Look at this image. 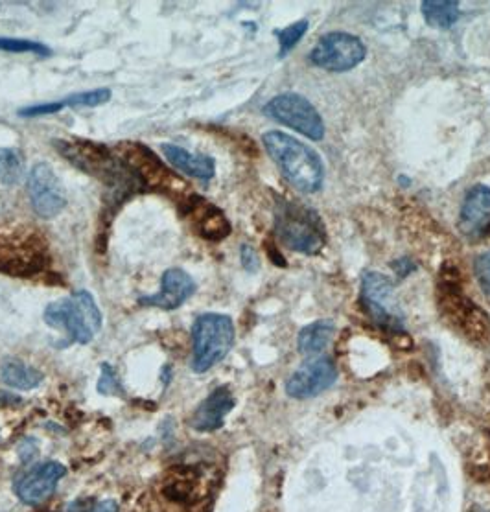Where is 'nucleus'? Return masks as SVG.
Wrapping results in <instances>:
<instances>
[{
	"instance_id": "1",
	"label": "nucleus",
	"mask_w": 490,
	"mask_h": 512,
	"mask_svg": "<svg viewBox=\"0 0 490 512\" xmlns=\"http://www.w3.org/2000/svg\"><path fill=\"white\" fill-rule=\"evenodd\" d=\"M262 142L282 175L304 194H314L325 183V164L310 146L282 131H269Z\"/></svg>"
},
{
	"instance_id": "2",
	"label": "nucleus",
	"mask_w": 490,
	"mask_h": 512,
	"mask_svg": "<svg viewBox=\"0 0 490 512\" xmlns=\"http://www.w3.org/2000/svg\"><path fill=\"white\" fill-rule=\"evenodd\" d=\"M45 323L69 336V343L89 345L102 330V312L87 290L74 291L70 297L48 304Z\"/></svg>"
},
{
	"instance_id": "3",
	"label": "nucleus",
	"mask_w": 490,
	"mask_h": 512,
	"mask_svg": "<svg viewBox=\"0 0 490 512\" xmlns=\"http://www.w3.org/2000/svg\"><path fill=\"white\" fill-rule=\"evenodd\" d=\"M275 233L280 242L303 255H315L327 244L321 218L293 201H280L275 210Z\"/></svg>"
},
{
	"instance_id": "4",
	"label": "nucleus",
	"mask_w": 490,
	"mask_h": 512,
	"mask_svg": "<svg viewBox=\"0 0 490 512\" xmlns=\"http://www.w3.org/2000/svg\"><path fill=\"white\" fill-rule=\"evenodd\" d=\"M234 336V323L229 315H199L192 326V371L207 373L216 363H220L229 354V350L233 349Z\"/></svg>"
},
{
	"instance_id": "5",
	"label": "nucleus",
	"mask_w": 490,
	"mask_h": 512,
	"mask_svg": "<svg viewBox=\"0 0 490 512\" xmlns=\"http://www.w3.org/2000/svg\"><path fill=\"white\" fill-rule=\"evenodd\" d=\"M118 157L137 175L142 188H152L164 194H183L188 185L157 157L152 148L140 142H122L115 148Z\"/></svg>"
},
{
	"instance_id": "6",
	"label": "nucleus",
	"mask_w": 490,
	"mask_h": 512,
	"mask_svg": "<svg viewBox=\"0 0 490 512\" xmlns=\"http://www.w3.org/2000/svg\"><path fill=\"white\" fill-rule=\"evenodd\" d=\"M362 304L376 325L391 334H402L404 314L398 308L395 286L382 273L369 271L362 279Z\"/></svg>"
},
{
	"instance_id": "7",
	"label": "nucleus",
	"mask_w": 490,
	"mask_h": 512,
	"mask_svg": "<svg viewBox=\"0 0 490 512\" xmlns=\"http://www.w3.org/2000/svg\"><path fill=\"white\" fill-rule=\"evenodd\" d=\"M439 306L446 323L454 326L465 338L474 343H483L490 338L489 315L478 304L472 303L463 293H459L457 284H444Z\"/></svg>"
},
{
	"instance_id": "8",
	"label": "nucleus",
	"mask_w": 490,
	"mask_h": 512,
	"mask_svg": "<svg viewBox=\"0 0 490 512\" xmlns=\"http://www.w3.org/2000/svg\"><path fill=\"white\" fill-rule=\"evenodd\" d=\"M264 115L282 126L303 133L310 140L325 137V122L319 111L304 96L295 93L279 94L264 105Z\"/></svg>"
},
{
	"instance_id": "9",
	"label": "nucleus",
	"mask_w": 490,
	"mask_h": 512,
	"mask_svg": "<svg viewBox=\"0 0 490 512\" xmlns=\"http://www.w3.org/2000/svg\"><path fill=\"white\" fill-rule=\"evenodd\" d=\"M367 48L362 39L347 32L323 35L310 52V61L319 69L330 72H347L362 63Z\"/></svg>"
},
{
	"instance_id": "10",
	"label": "nucleus",
	"mask_w": 490,
	"mask_h": 512,
	"mask_svg": "<svg viewBox=\"0 0 490 512\" xmlns=\"http://www.w3.org/2000/svg\"><path fill=\"white\" fill-rule=\"evenodd\" d=\"M47 266V245L39 236L0 238V271L10 277H34Z\"/></svg>"
},
{
	"instance_id": "11",
	"label": "nucleus",
	"mask_w": 490,
	"mask_h": 512,
	"mask_svg": "<svg viewBox=\"0 0 490 512\" xmlns=\"http://www.w3.org/2000/svg\"><path fill=\"white\" fill-rule=\"evenodd\" d=\"M28 196L35 214L52 220L67 207V194L54 168L48 163H37L28 174Z\"/></svg>"
},
{
	"instance_id": "12",
	"label": "nucleus",
	"mask_w": 490,
	"mask_h": 512,
	"mask_svg": "<svg viewBox=\"0 0 490 512\" xmlns=\"http://www.w3.org/2000/svg\"><path fill=\"white\" fill-rule=\"evenodd\" d=\"M65 476H67L65 466L58 461H45L24 470L23 474L15 479L13 490L24 505L35 507L47 501L56 492L59 481Z\"/></svg>"
},
{
	"instance_id": "13",
	"label": "nucleus",
	"mask_w": 490,
	"mask_h": 512,
	"mask_svg": "<svg viewBox=\"0 0 490 512\" xmlns=\"http://www.w3.org/2000/svg\"><path fill=\"white\" fill-rule=\"evenodd\" d=\"M338 380V369L330 358H312L303 363L286 382V393L292 398L306 400L321 395Z\"/></svg>"
},
{
	"instance_id": "14",
	"label": "nucleus",
	"mask_w": 490,
	"mask_h": 512,
	"mask_svg": "<svg viewBox=\"0 0 490 512\" xmlns=\"http://www.w3.org/2000/svg\"><path fill=\"white\" fill-rule=\"evenodd\" d=\"M459 231L461 234L478 242L490 234V188L478 185L472 187L463 199L459 212Z\"/></svg>"
},
{
	"instance_id": "15",
	"label": "nucleus",
	"mask_w": 490,
	"mask_h": 512,
	"mask_svg": "<svg viewBox=\"0 0 490 512\" xmlns=\"http://www.w3.org/2000/svg\"><path fill=\"white\" fill-rule=\"evenodd\" d=\"M185 216L192 225V229L209 242H222L233 229L223 210L214 207L207 199L199 196L188 199Z\"/></svg>"
},
{
	"instance_id": "16",
	"label": "nucleus",
	"mask_w": 490,
	"mask_h": 512,
	"mask_svg": "<svg viewBox=\"0 0 490 512\" xmlns=\"http://www.w3.org/2000/svg\"><path fill=\"white\" fill-rule=\"evenodd\" d=\"M196 291V282L183 269L172 268L164 271L161 291L139 299L142 306H152L161 310H177L187 303Z\"/></svg>"
},
{
	"instance_id": "17",
	"label": "nucleus",
	"mask_w": 490,
	"mask_h": 512,
	"mask_svg": "<svg viewBox=\"0 0 490 512\" xmlns=\"http://www.w3.org/2000/svg\"><path fill=\"white\" fill-rule=\"evenodd\" d=\"M233 393L229 387H218L210 393L198 409L194 411L190 426L201 433H210V431L220 430L225 422V417L234 409Z\"/></svg>"
},
{
	"instance_id": "18",
	"label": "nucleus",
	"mask_w": 490,
	"mask_h": 512,
	"mask_svg": "<svg viewBox=\"0 0 490 512\" xmlns=\"http://www.w3.org/2000/svg\"><path fill=\"white\" fill-rule=\"evenodd\" d=\"M161 152L164 153V157L170 161V164H174L177 170H181L183 174L190 175V177L209 181L216 174V163L209 155L188 152L185 148H181L177 144H170V142L161 144Z\"/></svg>"
},
{
	"instance_id": "19",
	"label": "nucleus",
	"mask_w": 490,
	"mask_h": 512,
	"mask_svg": "<svg viewBox=\"0 0 490 512\" xmlns=\"http://www.w3.org/2000/svg\"><path fill=\"white\" fill-rule=\"evenodd\" d=\"M334 332L336 325L330 319H321L312 325L304 326L297 338V349L304 356H317L327 349Z\"/></svg>"
},
{
	"instance_id": "20",
	"label": "nucleus",
	"mask_w": 490,
	"mask_h": 512,
	"mask_svg": "<svg viewBox=\"0 0 490 512\" xmlns=\"http://www.w3.org/2000/svg\"><path fill=\"white\" fill-rule=\"evenodd\" d=\"M0 376L10 387L21 389V391H32L45 380L41 371H37L35 367L21 360L6 361L0 369Z\"/></svg>"
},
{
	"instance_id": "21",
	"label": "nucleus",
	"mask_w": 490,
	"mask_h": 512,
	"mask_svg": "<svg viewBox=\"0 0 490 512\" xmlns=\"http://www.w3.org/2000/svg\"><path fill=\"white\" fill-rule=\"evenodd\" d=\"M422 15L430 26L444 30L452 28L459 21L461 10L459 2L455 0H426L422 2Z\"/></svg>"
},
{
	"instance_id": "22",
	"label": "nucleus",
	"mask_w": 490,
	"mask_h": 512,
	"mask_svg": "<svg viewBox=\"0 0 490 512\" xmlns=\"http://www.w3.org/2000/svg\"><path fill=\"white\" fill-rule=\"evenodd\" d=\"M26 174V161L17 148H0V183L6 187L19 185Z\"/></svg>"
},
{
	"instance_id": "23",
	"label": "nucleus",
	"mask_w": 490,
	"mask_h": 512,
	"mask_svg": "<svg viewBox=\"0 0 490 512\" xmlns=\"http://www.w3.org/2000/svg\"><path fill=\"white\" fill-rule=\"evenodd\" d=\"M0 50L13 52V54H37V56H50V48L39 41L19 39V37H0Z\"/></svg>"
},
{
	"instance_id": "24",
	"label": "nucleus",
	"mask_w": 490,
	"mask_h": 512,
	"mask_svg": "<svg viewBox=\"0 0 490 512\" xmlns=\"http://www.w3.org/2000/svg\"><path fill=\"white\" fill-rule=\"evenodd\" d=\"M111 100V89H94L89 93H76L61 100L63 107H98Z\"/></svg>"
},
{
	"instance_id": "25",
	"label": "nucleus",
	"mask_w": 490,
	"mask_h": 512,
	"mask_svg": "<svg viewBox=\"0 0 490 512\" xmlns=\"http://www.w3.org/2000/svg\"><path fill=\"white\" fill-rule=\"evenodd\" d=\"M306 30H308V21H299V23H293L292 26H286L284 30L277 32L280 58H284L303 39Z\"/></svg>"
},
{
	"instance_id": "26",
	"label": "nucleus",
	"mask_w": 490,
	"mask_h": 512,
	"mask_svg": "<svg viewBox=\"0 0 490 512\" xmlns=\"http://www.w3.org/2000/svg\"><path fill=\"white\" fill-rule=\"evenodd\" d=\"M98 393L100 395L111 396L115 393H122V385L118 380L117 373L109 363H102L100 367V382H98Z\"/></svg>"
},
{
	"instance_id": "27",
	"label": "nucleus",
	"mask_w": 490,
	"mask_h": 512,
	"mask_svg": "<svg viewBox=\"0 0 490 512\" xmlns=\"http://www.w3.org/2000/svg\"><path fill=\"white\" fill-rule=\"evenodd\" d=\"M61 109H65L61 100L59 102H48V104L30 105L19 109V117L34 118L45 117V115H56Z\"/></svg>"
},
{
	"instance_id": "28",
	"label": "nucleus",
	"mask_w": 490,
	"mask_h": 512,
	"mask_svg": "<svg viewBox=\"0 0 490 512\" xmlns=\"http://www.w3.org/2000/svg\"><path fill=\"white\" fill-rule=\"evenodd\" d=\"M476 277H478L479 286L483 288V291L490 295V251L489 253H483L476 258Z\"/></svg>"
},
{
	"instance_id": "29",
	"label": "nucleus",
	"mask_w": 490,
	"mask_h": 512,
	"mask_svg": "<svg viewBox=\"0 0 490 512\" xmlns=\"http://www.w3.org/2000/svg\"><path fill=\"white\" fill-rule=\"evenodd\" d=\"M240 256H242V264H244V268L247 269V271H251V273L257 271L260 264H258V256L253 247L244 245L242 251H240Z\"/></svg>"
},
{
	"instance_id": "30",
	"label": "nucleus",
	"mask_w": 490,
	"mask_h": 512,
	"mask_svg": "<svg viewBox=\"0 0 490 512\" xmlns=\"http://www.w3.org/2000/svg\"><path fill=\"white\" fill-rule=\"evenodd\" d=\"M120 511V507H118V503L115 500H105L100 501V503H96L91 512H118Z\"/></svg>"
},
{
	"instance_id": "31",
	"label": "nucleus",
	"mask_w": 490,
	"mask_h": 512,
	"mask_svg": "<svg viewBox=\"0 0 490 512\" xmlns=\"http://www.w3.org/2000/svg\"><path fill=\"white\" fill-rule=\"evenodd\" d=\"M23 400L19 396L10 395V393H4L0 391V408H6V406H15V404H21Z\"/></svg>"
},
{
	"instance_id": "32",
	"label": "nucleus",
	"mask_w": 490,
	"mask_h": 512,
	"mask_svg": "<svg viewBox=\"0 0 490 512\" xmlns=\"http://www.w3.org/2000/svg\"><path fill=\"white\" fill-rule=\"evenodd\" d=\"M91 505L87 503V500H76L69 507V511L67 512H91Z\"/></svg>"
},
{
	"instance_id": "33",
	"label": "nucleus",
	"mask_w": 490,
	"mask_h": 512,
	"mask_svg": "<svg viewBox=\"0 0 490 512\" xmlns=\"http://www.w3.org/2000/svg\"><path fill=\"white\" fill-rule=\"evenodd\" d=\"M268 253L269 256H271V260H273L277 266H286V260L279 255V251H277L273 245H269Z\"/></svg>"
}]
</instances>
